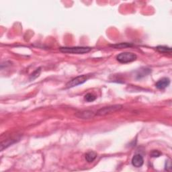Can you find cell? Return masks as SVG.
Here are the masks:
<instances>
[{"label": "cell", "instance_id": "cell-15", "mask_svg": "<svg viewBox=\"0 0 172 172\" xmlns=\"http://www.w3.org/2000/svg\"><path fill=\"white\" fill-rule=\"evenodd\" d=\"M165 166H168V165H165ZM169 167H171V163H170V164H169Z\"/></svg>", "mask_w": 172, "mask_h": 172}, {"label": "cell", "instance_id": "cell-9", "mask_svg": "<svg viewBox=\"0 0 172 172\" xmlns=\"http://www.w3.org/2000/svg\"><path fill=\"white\" fill-rule=\"evenodd\" d=\"M112 48L114 49H125V48L132 47L133 44L131 43H127V42H122V43H119L116 44H112V45H110Z\"/></svg>", "mask_w": 172, "mask_h": 172}, {"label": "cell", "instance_id": "cell-13", "mask_svg": "<svg viewBox=\"0 0 172 172\" xmlns=\"http://www.w3.org/2000/svg\"><path fill=\"white\" fill-rule=\"evenodd\" d=\"M84 98L87 102H94V100L96 99V96H94L93 94L88 93V94H87L85 96Z\"/></svg>", "mask_w": 172, "mask_h": 172}, {"label": "cell", "instance_id": "cell-3", "mask_svg": "<svg viewBox=\"0 0 172 172\" xmlns=\"http://www.w3.org/2000/svg\"><path fill=\"white\" fill-rule=\"evenodd\" d=\"M137 55L135 53L124 52L117 55L116 60L120 63H128L135 61L137 59Z\"/></svg>", "mask_w": 172, "mask_h": 172}, {"label": "cell", "instance_id": "cell-12", "mask_svg": "<svg viewBox=\"0 0 172 172\" xmlns=\"http://www.w3.org/2000/svg\"><path fill=\"white\" fill-rule=\"evenodd\" d=\"M40 73H41V68L40 67V68L36 69V71L31 74L30 77V80L32 81V80H35V79H36L37 77H39Z\"/></svg>", "mask_w": 172, "mask_h": 172}, {"label": "cell", "instance_id": "cell-4", "mask_svg": "<svg viewBox=\"0 0 172 172\" xmlns=\"http://www.w3.org/2000/svg\"><path fill=\"white\" fill-rule=\"evenodd\" d=\"M89 75H82L77 76L75 78L72 79V80L69 81L68 83H67L66 84V88H72L74 87H76L77 86H80L84 84L85 82H86L89 79Z\"/></svg>", "mask_w": 172, "mask_h": 172}, {"label": "cell", "instance_id": "cell-5", "mask_svg": "<svg viewBox=\"0 0 172 172\" xmlns=\"http://www.w3.org/2000/svg\"><path fill=\"white\" fill-rule=\"evenodd\" d=\"M95 115L96 114L93 111H91V110H84L76 114V116L78 117L79 118L85 119V120L93 118Z\"/></svg>", "mask_w": 172, "mask_h": 172}, {"label": "cell", "instance_id": "cell-6", "mask_svg": "<svg viewBox=\"0 0 172 172\" xmlns=\"http://www.w3.org/2000/svg\"><path fill=\"white\" fill-rule=\"evenodd\" d=\"M144 159L141 155L137 154L135 155L132 159V164L133 166L136 167H140L143 165Z\"/></svg>", "mask_w": 172, "mask_h": 172}, {"label": "cell", "instance_id": "cell-11", "mask_svg": "<svg viewBox=\"0 0 172 172\" xmlns=\"http://www.w3.org/2000/svg\"><path fill=\"white\" fill-rule=\"evenodd\" d=\"M15 142V140L13 139H11V140H7L6 141L2 142L1 144V151H2L4 149H6L7 147H8L9 146H10L11 145H12L13 143H14Z\"/></svg>", "mask_w": 172, "mask_h": 172}, {"label": "cell", "instance_id": "cell-8", "mask_svg": "<svg viewBox=\"0 0 172 172\" xmlns=\"http://www.w3.org/2000/svg\"><path fill=\"white\" fill-rule=\"evenodd\" d=\"M85 157H86V160L88 163H92L97 157V153L94 151H90L87 153Z\"/></svg>", "mask_w": 172, "mask_h": 172}, {"label": "cell", "instance_id": "cell-7", "mask_svg": "<svg viewBox=\"0 0 172 172\" xmlns=\"http://www.w3.org/2000/svg\"><path fill=\"white\" fill-rule=\"evenodd\" d=\"M170 84V80L168 77H163V78L161 79V80L158 81L156 83L155 86L156 88L159 89V90H163L165 89L169 86Z\"/></svg>", "mask_w": 172, "mask_h": 172}, {"label": "cell", "instance_id": "cell-2", "mask_svg": "<svg viewBox=\"0 0 172 172\" xmlns=\"http://www.w3.org/2000/svg\"><path fill=\"white\" fill-rule=\"evenodd\" d=\"M122 108V106L120 104H115V105H111L106 106V107L100 108V110L96 112V116H103L111 114L114 113L120 110Z\"/></svg>", "mask_w": 172, "mask_h": 172}, {"label": "cell", "instance_id": "cell-14", "mask_svg": "<svg viewBox=\"0 0 172 172\" xmlns=\"http://www.w3.org/2000/svg\"><path fill=\"white\" fill-rule=\"evenodd\" d=\"M161 155V153L159 151L154 150V151H152L150 155L152 157H159Z\"/></svg>", "mask_w": 172, "mask_h": 172}, {"label": "cell", "instance_id": "cell-1", "mask_svg": "<svg viewBox=\"0 0 172 172\" xmlns=\"http://www.w3.org/2000/svg\"><path fill=\"white\" fill-rule=\"evenodd\" d=\"M92 48L87 46H72V47H61L60 51L65 53L85 54L92 51Z\"/></svg>", "mask_w": 172, "mask_h": 172}, {"label": "cell", "instance_id": "cell-10", "mask_svg": "<svg viewBox=\"0 0 172 172\" xmlns=\"http://www.w3.org/2000/svg\"><path fill=\"white\" fill-rule=\"evenodd\" d=\"M159 53H171V48L168 47L167 46H158L156 48Z\"/></svg>", "mask_w": 172, "mask_h": 172}]
</instances>
